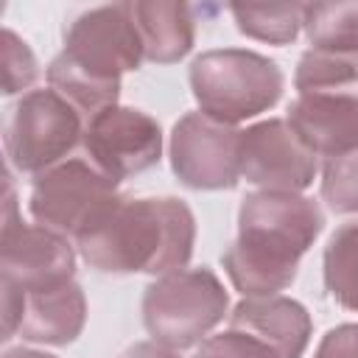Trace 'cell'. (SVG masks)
I'll use <instances>...</instances> for the list:
<instances>
[{"label":"cell","instance_id":"cell-1","mask_svg":"<svg viewBox=\"0 0 358 358\" xmlns=\"http://www.w3.org/2000/svg\"><path fill=\"white\" fill-rule=\"evenodd\" d=\"M196 215L173 196H117L78 238V255L101 274H171L187 266Z\"/></svg>","mask_w":358,"mask_h":358},{"label":"cell","instance_id":"cell-2","mask_svg":"<svg viewBox=\"0 0 358 358\" xmlns=\"http://www.w3.org/2000/svg\"><path fill=\"white\" fill-rule=\"evenodd\" d=\"M324 227L319 204L302 193L255 190L238 210V238L221 255L224 271L243 296H274L296 280L302 255Z\"/></svg>","mask_w":358,"mask_h":358},{"label":"cell","instance_id":"cell-3","mask_svg":"<svg viewBox=\"0 0 358 358\" xmlns=\"http://www.w3.org/2000/svg\"><path fill=\"white\" fill-rule=\"evenodd\" d=\"M143 59L131 3L90 8L67 25L64 50L48 64V84L87 123L98 112L117 106L120 76L137 70Z\"/></svg>","mask_w":358,"mask_h":358},{"label":"cell","instance_id":"cell-4","mask_svg":"<svg viewBox=\"0 0 358 358\" xmlns=\"http://www.w3.org/2000/svg\"><path fill=\"white\" fill-rule=\"evenodd\" d=\"M187 78L199 112L232 126L268 112L285 87L277 62L243 48L204 50L190 62Z\"/></svg>","mask_w":358,"mask_h":358},{"label":"cell","instance_id":"cell-5","mask_svg":"<svg viewBox=\"0 0 358 358\" xmlns=\"http://www.w3.org/2000/svg\"><path fill=\"white\" fill-rule=\"evenodd\" d=\"M229 308V296L213 268H179L157 277L143 294V324L151 341L171 350L199 344Z\"/></svg>","mask_w":358,"mask_h":358},{"label":"cell","instance_id":"cell-6","mask_svg":"<svg viewBox=\"0 0 358 358\" xmlns=\"http://www.w3.org/2000/svg\"><path fill=\"white\" fill-rule=\"evenodd\" d=\"M84 137V117L56 92H25L6 120V157L17 173H45L64 162Z\"/></svg>","mask_w":358,"mask_h":358},{"label":"cell","instance_id":"cell-7","mask_svg":"<svg viewBox=\"0 0 358 358\" xmlns=\"http://www.w3.org/2000/svg\"><path fill=\"white\" fill-rule=\"evenodd\" d=\"M117 196L112 176L87 157H70L34 179L28 210L36 224L76 241Z\"/></svg>","mask_w":358,"mask_h":358},{"label":"cell","instance_id":"cell-8","mask_svg":"<svg viewBox=\"0 0 358 358\" xmlns=\"http://www.w3.org/2000/svg\"><path fill=\"white\" fill-rule=\"evenodd\" d=\"M3 285L34 294L70 282L76 274V252L70 241L42 224H25L17 215V199L11 182L6 185V218H3Z\"/></svg>","mask_w":358,"mask_h":358},{"label":"cell","instance_id":"cell-9","mask_svg":"<svg viewBox=\"0 0 358 358\" xmlns=\"http://www.w3.org/2000/svg\"><path fill=\"white\" fill-rule=\"evenodd\" d=\"M241 129L187 112L171 131V168L193 190H232L241 179Z\"/></svg>","mask_w":358,"mask_h":358},{"label":"cell","instance_id":"cell-10","mask_svg":"<svg viewBox=\"0 0 358 358\" xmlns=\"http://www.w3.org/2000/svg\"><path fill=\"white\" fill-rule=\"evenodd\" d=\"M84 157L115 182L154 168L162 157L159 123L129 106H109L84 123Z\"/></svg>","mask_w":358,"mask_h":358},{"label":"cell","instance_id":"cell-11","mask_svg":"<svg viewBox=\"0 0 358 358\" xmlns=\"http://www.w3.org/2000/svg\"><path fill=\"white\" fill-rule=\"evenodd\" d=\"M319 173V157L294 134L288 120L268 117L241 134V179L260 190L302 193Z\"/></svg>","mask_w":358,"mask_h":358},{"label":"cell","instance_id":"cell-12","mask_svg":"<svg viewBox=\"0 0 358 358\" xmlns=\"http://www.w3.org/2000/svg\"><path fill=\"white\" fill-rule=\"evenodd\" d=\"M229 330L249 333L268 344L280 358H302L310 341V313L288 296H246L229 313Z\"/></svg>","mask_w":358,"mask_h":358},{"label":"cell","instance_id":"cell-13","mask_svg":"<svg viewBox=\"0 0 358 358\" xmlns=\"http://www.w3.org/2000/svg\"><path fill=\"white\" fill-rule=\"evenodd\" d=\"M288 126L316 157H338L358 145V101L341 95H299L288 106Z\"/></svg>","mask_w":358,"mask_h":358},{"label":"cell","instance_id":"cell-14","mask_svg":"<svg viewBox=\"0 0 358 358\" xmlns=\"http://www.w3.org/2000/svg\"><path fill=\"white\" fill-rule=\"evenodd\" d=\"M87 322V299L76 280L56 288L22 294V319L17 336L31 344H73Z\"/></svg>","mask_w":358,"mask_h":358},{"label":"cell","instance_id":"cell-15","mask_svg":"<svg viewBox=\"0 0 358 358\" xmlns=\"http://www.w3.org/2000/svg\"><path fill=\"white\" fill-rule=\"evenodd\" d=\"M131 14L143 39L145 62L173 64L190 53L196 42L193 6L176 0H137L131 3Z\"/></svg>","mask_w":358,"mask_h":358},{"label":"cell","instance_id":"cell-16","mask_svg":"<svg viewBox=\"0 0 358 358\" xmlns=\"http://www.w3.org/2000/svg\"><path fill=\"white\" fill-rule=\"evenodd\" d=\"M294 84L299 95H341L358 101V53L308 48L299 56Z\"/></svg>","mask_w":358,"mask_h":358},{"label":"cell","instance_id":"cell-17","mask_svg":"<svg viewBox=\"0 0 358 358\" xmlns=\"http://www.w3.org/2000/svg\"><path fill=\"white\" fill-rule=\"evenodd\" d=\"M324 288L333 302L358 310V221L341 224L324 246Z\"/></svg>","mask_w":358,"mask_h":358},{"label":"cell","instance_id":"cell-18","mask_svg":"<svg viewBox=\"0 0 358 358\" xmlns=\"http://www.w3.org/2000/svg\"><path fill=\"white\" fill-rule=\"evenodd\" d=\"M229 11L241 34L268 45L294 42L305 22V3H271V6L235 3L229 6Z\"/></svg>","mask_w":358,"mask_h":358},{"label":"cell","instance_id":"cell-19","mask_svg":"<svg viewBox=\"0 0 358 358\" xmlns=\"http://www.w3.org/2000/svg\"><path fill=\"white\" fill-rule=\"evenodd\" d=\"M302 28L310 48L358 53V3H305Z\"/></svg>","mask_w":358,"mask_h":358},{"label":"cell","instance_id":"cell-20","mask_svg":"<svg viewBox=\"0 0 358 358\" xmlns=\"http://www.w3.org/2000/svg\"><path fill=\"white\" fill-rule=\"evenodd\" d=\"M322 199L333 213H358V145L324 159L322 165Z\"/></svg>","mask_w":358,"mask_h":358},{"label":"cell","instance_id":"cell-21","mask_svg":"<svg viewBox=\"0 0 358 358\" xmlns=\"http://www.w3.org/2000/svg\"><path fill=\"white\" fill-rule=\"evenodd\" d=\"M0 56H3V95H17L36 81L39 76L36 56L28 48V42L20 39L11 28H3Z\"/></svg>","mask_w":358,"mask_h":358},{"label":"cell","instance_id":"cell-22","mask_svg":"<svg viewBox=\"0 0 358 358\" xmlns=\"http://www.w3.org/2000/svg\"><path fill=\"white\" fill-rule=\"evenodd\" d=\"M193 358H280V355L249 333L227 330L204 338Z\"/></svg>","mask_w":358,"mask_h":358},{"label":"cell","instance_id":"cell-23","mask_svg":"<svg viewBox=\"0 0 358 358\" xmlns=\"http://www.w3.org/2000/svg\"><path fill=\"white\" fill-rule=\"evenodd\" d=\"M313 358H358V324H338L327 330Z\"/></svg>","mask_w":358,"mask_h":358},{"label":"cell","instance_id":"cell-24","mask_svg":"<svg viewBox=\"0 0 358 358\" xmlns=\"http://www.w3.org/2000/svg\"><path fill=\"white\" fill-rule=\"evenodd\" d=\"M120 358H179V352L165 344H157V341H137Z\"/></svg>","mask_w":358,"mask_h":358},{"label":"cell","instance_id":"cell-25","mask_svg":"<svg viewBox=\"0 0 358 358\" xmlns=\"http://www.w3.org/2000/svg\"><path fill=\"white\" fill-rule=\"evenodd\" d=\"M3 358H56V355L39 352V350H28V347H17V350H6Z\"/></svg>","mask_w":358,"mask_h":358}]
</instances>
